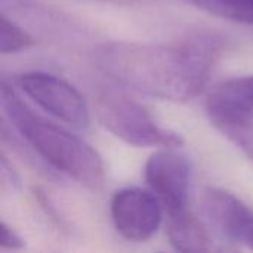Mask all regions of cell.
<instances>
[{
	"label": "cell",
	"instance_id": "cell-1",
	"mask_svg": "<svg viewBox=\"0 0 253 253\" xmlns=\"http://www.w3.org/2000/svg\"><path fill=\"white\" fill-rule=\"evenodd\" d=\"M222 50L215 36L175 43L108 42L92 52L95 65L116 83L172 102H187L206 86Z\"/></svg>",
	"mask_w": 253,
	"mask_h": 253
},
{
	"label": "cell",
	"instance_id": "cell-2",
	"mask_svg": "<svg viewBox=\"0 0 253 253\" xmlns=\"http://www.w3.org/2000/svg\"><path fill=\"white\" fill-rule=\"evenodd\" d=\"M1 110L27 144L53 169L90 190L104 185L105 166L98 151L77 135L36 114L6 82L1 83Z\"/></svg>",
	"mask_w": 253,
	"mask_h": 253
},
{
	"label": "cell",
	"instance_id": "cell-3",
	"mask_svg": "<svg viewBox=\"0 0 253 253\" xmlns=\"http://www.w3.org/2000/svg\"><path fill=\"white\" fill-rule=\"evenodd\" d=\"M95 107L102 126L129 145L176 148L184 144L179 133L160 126L142 104L125 93L101 92Z\"/></svg>",
	"mask_w": 253,
	"mask_h": 253
},
{
	"label": "cell",
	"instance_id": "cell-4",
	"mask_svg": "<svg viewBox=\"0 0 253 253\" xmlns=\"http://www.w3.org/2000/svg\"><path fill=\"white\" fill-rule=\"evenodd\" d=\"M21 90L42 110L76 130L90 126V111L80 92L67 80L43 71H30L18 77Z\"/></svg>",
	"mask_w": 253,
	"mask_h": 253
},
{
	"label": "cell",
	"instance_id": "cell-5",
	"mask_svg": "<svg viewBox=\"0 0 253 253\" xmlns=\"http://www.w3.org/2000/svg\"><path fill=\"white\" fill-rule=\"evenodd\" d=\"M163 205L153 191L129 187L116 191L111 200V219L116 231L130 242H147L160 228Z\"/></svg>",
	"mask_w": 253,
	"mask_h": 253
},
{
	"label": "cell",
	"instance_id": "cell-6",
	"mask_svg": "<svg viewBox=\"0 0 253 253\" xmlns=\"http://www.w3.org/2000/svg\"><path fill=\"white\" fill-rule=\"evenodd\" d=\"M202 211L208 225L224 242L253 251V209L222 188H206Z\"/></svg>",
	"mask_w": 253,
	"mask_h": 253
},
{
	"label": "cell",
	"instance_id": "cell-7",
	"mask_svg": "<svg viewBox=\"0 0 253 253\" xmlns=\"http://www.w3.org/2000/svg\"><path fill=\"white\" fill-rule=\"evenodd\" d=\"M145 182L159 197L168 215L188 208L190 163L175 148H162L150 156L144 169Z\"/></svg>",
	"mask_w": 253,
	"mask_h": 253
},
{
	"label": "cell",
	"instance_id": "cell-8",
	"mask_svg": "<svg viewBox=\"0 0 253 253\" xmlns=\"http://www.w3.org/2000/svg\"><path fill=\"white\" fill-rule=\"evenodd\" d=\"M208 114L213 126L253 162V110L208 98Z\"/></svg>",
	"mask_w": 253,
	"mask_h": 253
},
{
	"label": "cell",
	"instance_id": "cell-9",
	"mask_svg": "<svg viewBox=\"0 0 253 253\" xmlns=\"http://www.w3.org/2000/svg\"><path fill=\"white\" fill-rule=\"evenodd\" d=\"M168 216V236L175 251L206 252L213 249L206 228L188 208Z\"/></svg>",
	"mask_w": 253,
	"mask_h": 253
},
{
	"label": "cell",
	"instance_id": "cell-10",
	"mask_svg": "<svg viewBox=\"0 0 253 253\" xmlns=\"http://www.w3.org/2000/svg\"><path fill=\"white\" fill-rule=\"evenodd\" d=\"M193 6L228 21L253 24V0H187Z\"/></svg>",
	"mask_w": 253,
	"mask_h": 253
},
{
	"label": "cell",
	"instance_id": "cell-11",
	"mask_svg": "<svg viewBox=\"0 0 253 253\" xmlns=\"http://www.w3.org/2000/svg\"><path fill=\"white\" fill-rule=\"evenodd\" d=\"M33 44V37L13 18L1 12L0 15V52L3 55L16 53Z\"/></svg>",
	"mask_w": 253,
	"mask_h": 253
},
{
	"label": "cell",
	"instance_id": "cell-12",
	"mask_svg": "<svg viewBox=\"0 0 253 253\" xmlns=\"http://www.w3.org/2000/svg\"><path fill=\"white\" fill-rule=\"evenodd\" d=\"M1 248L3 249H21L24 246L22 239L6 222H1Z\"/></svg>",
	"mask_w": 253,
	"mask_h": 253
},
{
	"label": "cell",
	"instance_id": "cell-13",
	"mask_svg": "<svg viewBox=\"0 0 253 253\" xmlns=\"http://www.w3.org/2000/svg\"><path fill=\"white\" fill-rule=\"evenodd\" d=\"M0 169H1V187H3V190H6V188L15 190L19 185V179H18L16 173L13 172L12 166L7 163V159L4 157V154L1 156Z\"/></svg>",
	"mask_w": 253,
	"mask_h": 253
},
{
	"label": "cell",
	"instance_id": "cell-14",
	"mask_svg": "<svg viewBox=\"0 0 253 253\" xmlns=\"http://www.w3.org/2000/svg\"><path fill=\"white\" fill-rule=\"evenodd\" d=\"M111 1H122V0H111Z\"/></svg>",
	"mask_w": 253,
	"mask_h": 253
}]
</instances>
